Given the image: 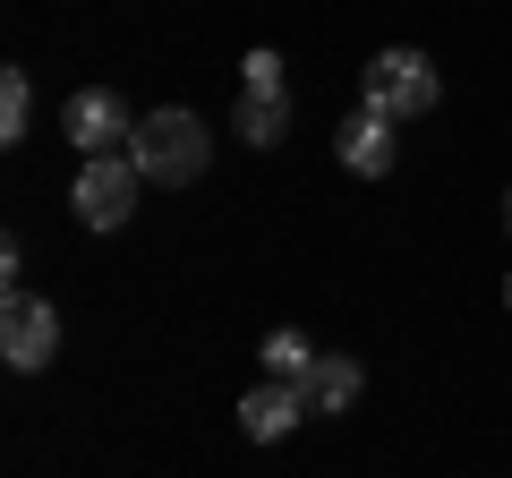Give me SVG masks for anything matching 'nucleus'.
Listing matches in <instances>:
<instances>
[{"mask_svg": "<svg viewBox=\"0 0 512 478\" xmlns=\"http://www.w3.org/2000/svg\"><path fill=\"white\" fill-rule=\"evenodd\" d=\"M265 368H274V376H291V385H299V376L316 368V342H308V333H299V325L265 333Z\"/></svg>", "mask_w": 512, "mask_h": 478, "instance_id": "11", "label": "nucleus"}, {"mask_svg": "<svg viewBox=\"0 0 512 478\" xmlns=\"http://www.w3.org/2000/svg\"><path fill=\"white\" fill-rule=\"evenodd\" d=\"M137 154H86V171H77V188H69V205H77V222L86 231H120L128 214H137Z\"/></svg>", "mask_w": 512, "mask_h": 478, "instance_id": "3", "label": "nucleus"}, {"mask_svg": "<svg viewBox=\"0 0 512 478\" xmlns=\"http://www.w3.org/2000/svg\"><path fill=\"white\" fill-rule=\"evenodd\" d=\"M299 402H308V419H342V410L359 402V359H333V350H316V368L299 376Z\"/></svg>", "mask_w": 512, "mask_h": 478, "instance_id": "7", "label": "nucleus"}, {"mask_svg": "<svg viewBox=\"0 0 512 478\" xmlns=\"http://www.w3.org/2000/svg\"><path fill=\"white\" fill-rule=\"evenodd\" d=\"M248 86H282V60L274 52H248Z\"/></svg>", "mask_w": 512, "mask_h": 478, "instance_id": "12", "label": "nucleus"}, {"mask_svg": "<svg viewBox=\"0 0 512 478\" xmlns=\"http://www.w3.org/2000/svg\"><path fill=\"white\" fill-rule=\"evenodd\" d=\"M60 137H69L77 154H128V137H137V120L120 111V94L86 86V94H69V111H60Z\"/></svg>", "mask_w": 512, "mask_h": 478, "instance_id": "5", "label": "nucleus"}, {"mask_svg": "<svg viewBox=\"0 0 512 478\" xmlns=\"http://www.w3.org/2000/svg\"><path fill=\"white\" fill-rule=\"evenodd\" d=\"M128 154H137V171L146 180H171V188H188L205 171V129H197V111H146L137 120V137H128Z\"/></svg>", "mask_w": 512, "mask_h": 478, "instance_id": "1", "label": "nucleus"}, {"mask_svg": "<svg viewBox=\"0 0 512 478\" xmlns=\"http://www.w3.org/2000/svg\"><path fill=\"white\" fill-rule=\"evenodd\" d=\"M504 308H512V282H504Z\"/></svg>", "mask_w": 512, "mask_h": 478, "instance_id": "13", "label": "nucleus"}, {"mask_svg": "<svg viewBox=\"0 0 512 478\" xmlns=\"http://www.w3.org/2000/svg\"><path fill=\"white\" fill-rule=\"evenodd\" d=\"M35 129V86H26V69L0 77V146H18V137Z\"/></svg>", "mask_w": 512, "mask_h": 478, "instance_id": "10", "label": "nucleus"}, {"mask_svg": "<svg viewBox=\"0 0 512 478\" xmlns=\"http://www.w3.org/2000/svg\"><path fill=\"white\" fill-rule=\"evenodd\" d=\"M299 419H308V402H299V385H291V376H274V385H256L248 402H239V427H248L256 444H274V436H291Z\"/></svg>", "mask_w": 512, "mask_h": 478, "instance_id": "8", "label": "nucleus"}, {"mask_svg": "<svg viewBox=\"0 0 512 478\" xmlns=\"http://www.w3.org/2000/svg\"><path fill=\"white\" fill-rule=\"evenodd\" d=\"M52 350H60V316H52V299L9 291V308H0V359H9L18 376H35V368H52Z\"/></svg>", "mask_w": 512, "mask_h": 478, "instance_id": "4", "label": "nucleus"}, {"mask_svg": "<svg viewBox=\"0 0 512 478\" xmlns=\"http://www.w3.org/2000/svg\"><path fill=\"white\" fill-rule=\"evenodd\" d=\"M333 154H342L350 171H359V180H384V171H393V120H384V111H350L342 129H333Z\"/></svg>", "mask_w": 512, "mask_h": 478, "instance_id": "6", "label": "nucleus"}, {"mask_svg": "<svg viewBox=\"0 0 512 478\" xmlns=\"http://www.w3.org/2000/svg\"><path fill=\"white\" fill-rule=\"evenodd\" d=\"M436 60L410 52V43H393V52L367 60V111H384V120H419V111H436Z\"/></svg>", "mask_w": 512, "mask_h": 478, "instance_id": "2", "label": "nucleus"}, {"mask_svg": "<svg viewBox=\"0 0 512 478\" xmlns=\"http://www.w3.org/2000/svg\"><path fill=\"white\" fill-rule=\"evenodd\" d=\"M504 222H512V197H504Z\"/></svg>", "mask_w": 512, "mask_h": 478, "instance_id": "14", "label": "nucleus"}, {"mask_svg": "<svg viewBox=\"0 0 512 478\" xmlns=\"http://www.w3.org/2000/svg\"><path fill=\"white\" fill-rule=\"evenodd\" d=\"M239 137H248V146H282V137H291V94L282 86H248L239 94Z\"/></svg>", "mask_w": 512, "mask_h": 478, "instance_id": "9", "label": "nucleus"}]
</instances>
